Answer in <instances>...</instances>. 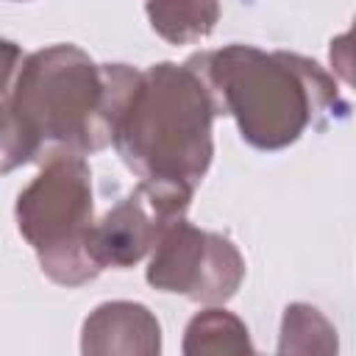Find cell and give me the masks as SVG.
<instances>
[{
    "instance_id": "cell-1",
    "label": "cell",
    "mask_w": 356,
    "mask_h": 356,
    "mask_svg": "<svg viewBox=\"0 0 356 356\" xmlns=\"http://www.w3.org/2000/svg\"><path fill=\"white\" fill-rule=\"evenodd\" d=\"M217 114L211 89L189 61L134 67L111 120V145L142 181L195 192L214 159Z\"/></svg>"
},
{
    "instance_id": "cell-2",
    "label": "cell",
    "mask_w": 356,
    "mask_h": 356,
    "mask_svg": "<svg viewBox=\"0 0 356 356\" xmlns=\"http://www.w3.org/2000/svg\"><path fill=\"white\" fill-rule=\"evenodd\" d=\"M256 150H284L331 111L348 114L337 81L312 58L253 44H225L186 58Z\"/></svg>"
},
{
    "instance_id": "cell-3",
    "label": "cell",
    "mask_w": 356,
    "mask_h": 356,
    "mask_svg": "<svg viewBox=\"0 0 356 356\" xmlns=\"http://www.w3.org/2000/svg\"><path fill=\"white\" fill-rule=\"evenodd\" d=\"M131 64H97L78 44H50L19 61L11 111L47 150L97 153L111 145V120Z\"/></svg>"
},
{
    "instance_id": "cell-4",
    "label": "cell",
    "mask_w": 356,
    "mask_h": 356,
    "mask_svg": "<svg viewBox=\"0 0 356 356\" xmlns=\"http://www.w3.org/2000/svg\"><path fill=\"white\" fill-rule=\"evenodd\" d=\"M14 217L50 281L81 286L100 275L89 256L95 225L92 170L81 153L47 150L33 181L17 195Z\"/></svg>"
},
{
    "instance_id": "cell-5",
    "label": "cell",
    "mask_w": 356,
    "mask_h": 356,
    "mask_svg": "<svg viewBox=\"0 0 356 356\" xmlns=\"http://www.w3.org/2000/svg\"><path fill=\"white\" fill-rule=\"evenodd\" d=\"M145 278L159 292L214 306L236 295L245 278V259L228 236L178 217L153 245Z\"/></svg>"
},
{
    "instance_id": "cell-6",
    "label": "cell",
    "mask_w": 356,
    "mask_h": 356,
    "mask_svg": "<svg viewBox=\"0 0 356 356\" xmlns=\"http://www.w3.org/2000/svg\"><path fill=\"white\" fill-rule=\"evenodd\" d=\"M192 195L186 186L139 178V184L92 225L89 256L97 270H128L142 261L164 228L186 214Z\"/></svg>"
},
{
    "instance_id": "cell-7",
    "label": "cell",
    "mask_w": 356,
    "mask_h": 356,
    "mask_svg": "<svg viewBox=\"0 0 356 356\" xmlns=\"http://www.w3.org/2000/svg\"><path fill=\"white\" fill-rule=\"evenodd\" d=\"M161 350V323L145 303L106 300L81 325V353L86 356H156Z\"/></svg>"
},
{
    "instance_id": "cell-8",
    "label": "cell",
    "mask_w": 356,
    "mask_h": 356,
    "mask_svg": "<svg viewBox=\"0 0 356 356\" xmlns=\"http://www.w3.org/2000/svg\"><path fill=\"white\" fill-rule=\"evenodd\" d=\"M150 28L170 44L206 39L220 19V0H145Z\"/></svg>"
},
{
    "instance_id": "cell-9",
    "label": "cell",
    "mask_w": 356,
    "mask_h": 356,
    "mask_svg": "<svg viewBox=\"0 0 356 356\" xmlns=\"http://www.w3.org/2000/svg\"><path fill=\"white\" fill-rule=\"evenodd\" d=\"M181 350L186 356H200V353H256V348L250 345V334H248V325L220 309L217 303L197 312L189 323H186V331H184V345Z\"/></svg>"
},
{
    "instance_id": "cell-10",
    "label": "cell",
    "mask_w": 356,
    "mask_h": 356,
    "mask_svg": "<svg viewBox=\"0 0 356 356\" xmlns=\"http://www.w3.org/2000/svg\"><path fill=\"white\" fill-rule=\"evenodd\" d=\"M278 353H337V331L309 303H289L281 320Z\"/></svg>"
},
{
    "instance_id": "cell-11",
    "label": "cell",
    "mask_w": 356,
    "mask_h": 356,
    "mask_svg": "<svg viewBox=\"0 0 356 356\" xmlns=\"http://www.w3.org/2000/svg\"><path fill=\"white\" fill-rule=\"evenodd\" d=\"M39 153H42L39 142L28 134V128L11 111L8 95L0 97V175L33 161Z\"/></svg>"
},
{
    "instance_id": "cell-12",
    "label": "cell",
    "mask_w": 356,
    "mask_h": 356,
    "mask_svg": "<svg viewBox=\"0 0 356 356\" xmlns=\"http://www.w3.org/2000/svg\"><path fill=\"white\" fill-rule=\"evenodd\" d=\"M19 61H22L19 44L11 42V39H0V97L8 95V89L14 83V75L19 70Z\"/></svg>"
},
{
    "instance_id": "cell-13",
    "label": "cell",
    "mask_w": 356,
    "mask_h": 356,
    "mask_svg": "<svg viewBox=\"0 0 356 356\" xmlns=\"http://www.w3.org/2000/svg\"><path fill=\"white\" fill-rule=\"evenodd\" d=\"M14 3H31V0H14Z\"/></svg>"
}]
</instances>
